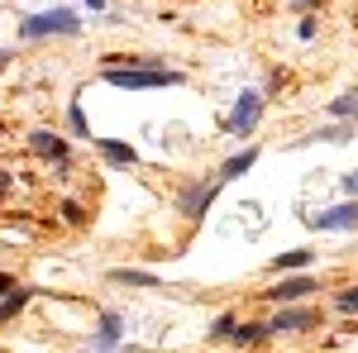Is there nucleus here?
I'll return each mask as SVG.
<instances>
[{
	"label": "nucleus",
	"mask_w": 358,
	"mask_h": 353,
	"mask_svg": "<svg viewBox=\"0 0 358 353\" xmlns=\"http://www.w3.org/2000/svg\"><path fill=\"white\" fill-rule=\"evenodd\" d=\"M120 334H124V320H120L115 310H101V325H96L91 353H115V349H120Z\"/></svg>",
	"instance_id": "nucleus-8"
},
{
	"label": "nucleus",
	"mask_w": 358,
	"mask_h": 353,
	"mask_svg": "<svg viewBox=\"0 0 358 353\" xmlns=\"http://www.w3.org/2000/svg\"><path fill=\"white\" fill-rule=\"evenodd\" d=\"M258 120H263V96H258V91H244V96L234 101V110L224 115V134L248 138L253 129H258Z\"/></svg>",
	"instance_id": "nucleus-4"
},
{
	"label": "nucleus",
	"mask_w": 358,
	"mask_h": 353,
	"mask_svg": "<svg viewBox=\"0 0 358 353\" xmlns=\"http://www.w3.org/2000/svg\"><path fill=\"white\" fill-rule=\"evenodd\" d=\"M29 148H34L38 158H48V163H67V138L53 134V129H34V134H29Z\"/></svg>",
	"instance_id": "nucleus-9"
},
{
	"label": "nucleus",
	"mask_w": 358,
	"mask_h": 353,
	"mask_svg": "<svg viewBox=\"0 0 358 353\" xmlns=\"http://www.w3.org/2000/svg\"><path fill=\"white\" fill-rule=\"evenodd\" d=\"M306 224L310 229H358V201H339L320 215H306Z\"/></svg>",
	"instance_id": "nucleus-6"
},
{
	"label": "nucleus",
	"mask_w": 358,
	"mask_h": 353,
	"mask_svg": "<svg viewBox=\"0 0 358 353\" xmlns=\"http://www.w3.org/2000/svg\"><path fill=\"white\" fill-rule=\"evenodd\" d=\"M62 219H67V224H86V210L77 201H62Z\"/></svg>",
	"instance_id": "nucleus-20"
},
{
	"label": "nucleus",
	"mask_w": 358,
	"mask_h": 353,
	"mask_svg": "<svg viewBox=\"0 0 358 353\" xmlns=\"http://www.w3.org/2000/svg\"><path fill=\"white\" fill-rule=\"evenodd\" d=\"M5 62H10V53H5V48H0V72H5Z\"/></svg>",
	"instance_id": "nucleus-26"
},
{
	"label": "nucleus",
	"mask_w": 358,
	"mask_h": 353,
	"mask_svg": "<svg viewBox=\"0 0 358 353\" xmlns=\"http://www.w3.org/2000/svg\"><path fill=\"white\" fill-rule=\"evenodd\" d=\"M292 5H301V10H310V5H315V0H292Z\"/></svg>",
	"instance_id": "nucleus-25"
},
{
	"label": "nucleus",
	"mask_w": 358,
	"mask_h": 353,
	"mask_svg": "<svg viewBox=\"0 0 358 353\" xmlns=\"http://www.w3.org/2000/svg\"><path fill=\"white\" fill-rule=\"evenodd\" d=\"M344 191H349V196H358V172H354V177H344Z\"/></svg>",
	"instance_id": "nucleus-23"
},
{
	"label": "nucleus",
	"mask_w": 358,
	"mask_h": 353,
	"mask_svg": "<svg viewBox=\"0 0 358 353\" xmlns=\"http://www.w3.org/2000/svg\"><path fill=\"white\" fill-rule=\"evenodd\" d=\"M72 38V34H82V20H77V10H62V5H57V10H43V15H29L24 24H20V38H29V43H34V38Z\"/></svg>",
	"instance_id": "nucleus-2"
},
{
	"label": "nucleus",
	"mask_w": 358,
	"mask_h": 353,
	"mask_svg": "<svg viewBox=\"0 0 358 353\" xmlns=\"http://www.w3.org/2000/svg\"><path fill=\"white\" fill-rule=\"evenodd\" d=\"M10 182H15V177H10V172L0 167V191H10Z\"/></svg>",
	"instance_id": "nucleus-24"
},
{
	"label": "nucleus",
	"mask_w": 358,
	"mask_h": 353,
	"mask_svg": "<svg viewBox=\"0 0 358 353\" xmlns=\"http://www.w3.org/2000/svg\"><path fill=\"white\" fill-rule=\"evenodd\" d=\"M101 77L110 86H120V91H158V86H182L187 82L177 67H163L158 57H143L138 67H106Z\"/></svg>",
	"instance_id": "nucleus-1"
},
{
	"label": "nucleus",
	"mask_w": 358,
	"mask_h": 353,
	"mask_svg": "<svg viewBox=\"0 0 358 353\" xmlns=\"http://www.w3.org/2000/svg\"><path fill=\"white\" fill-rule=\"evenodd\" d=\"M334 310H339V315H358V287H344V291L334 296Z\"/></svg>",
	"instance_id": "nucleus-17"
},
{
	"label": "nucleus",
	"mask_w": 358,
	"mask_h": 353,
	"mask_svg": "<svg viewBox=\"0 0 358 353\" xmlns=\"http://www.w3.org/2000/svg\"><path fill=\"white\" fill-rule=\"evenodd\" d=\"M110 282H120V287H148V291H158V277H153V272H138V268H115Z\"/></svg>",
	"instance_id": "nucleus-13"
},
{
	"label": "nucleus",
	"mask_w": 358,
	"mask_h": 353,
	"mask_svg": "<svg viewBox=\"0 0 358 353\" xmlns=\"http://www.w3.org/2000/svg\"><path fill=\"white\" fill-rule=\"evenodd\" d=\"M315 291V277H282L277 287H268L263 296L268 301H277V305H296V301H306Z\"/></svg>",
	"instance_id": "nucleus-7"
},
{
	"label": "nucleus",
	"mask_w": 358,
	"mask_h": 353,
	"mask_svg": "<svg viewBox=\"0 0 358 353\" xmlns=\"http://www.w3.org/2000/svg\"><path fill=\"white\" fill-rule=\"evenodd\" d=\"M320 325V315L310 305H277V315L268 320V334H306Z\"/></svg>",
	"instance_id": "nucleus-5"
},
{
	"label": "nucleus",
	"mask_w": 358,
	"mask_h": 353,
	"mask_svg": "<svg viewBox=\"0 0 358 353\" xmlns=\"http://www.w3.org/2000/svg\"><path fill=\"white\" fill-rule=\"evenodd\" d=\"M86 353H91V349H86Z\"/></svg>",
	"instance_id": "nucleus-27"
},
{
	"label": "nucleus",
	"mask_w": 358,
	"mask_h": 353,
	"mask_svg": "<svg viewBox=\"0 0 358 353\" xmlns=\"http://www.w3.org/2000/svg\"><path fill=\"white\" fill-rule=\"evenodd\" d=\"M330 115L334 120H354L358 115V96H339V101H330Z\"/></svg>",
	"instance_id": "nucleus-18"
},
{
	"label": "nucleus",
	"mask_w": 358,
	"mask_h": 353,
	"mask_svg": "<svg viewBox=\"0 0 358 353\" xmlns=\"http://www.w3.org/2000/svg\"><path fill=\"white\" fill-rule=\"evenodd\" d=\"M263 339H273L268 325H234L229 329V344H234V349H258Z\"/></svg>",
	"instance_id": "nucleus-12"
},
{
	"label": "nucleus",
	"mask_w": 358,
	"mask_h": 353,
	"mask_svg": "<svg viewBox=\"0 0 358 353\" xmlns=\"http://www.w3.org/2000/svg\"><path fill=\"white\" fill-rule=\"evenodd\" d=\"M91 143H96V153H101L110 167H134L138 163V153L129 148V143H120V138H91Z\"/></svg>",
	"instance_id": "nucleus-10"
},
{
	"label": "nucleus",
	"mask_w": 358,
	"mask_h": 353,
	"mask_svg": "<svg viewBox=\"0 0 358 353\" xmlns=\"http://www.w3.org/2000/svg\"><path fill=\"white\" fill-rule=\"evenodd\" d=\"M315 24H320V20H310V15H306V20H301V29H296V34H301V38H315Z\"/></svg>",
	"instance_id": "nucleus-21"
},
{
	"label": "nucleus",
	"mask_w": 358,
	"mask_h": 353,
	"mask_svg": "<svg viewBox=\"0 0 358 353\" xmlns=\"http://www.w3.org/2000/svg\"><path fill=\"white\" fill-rule=\"evenodd\" d=\"M24 305H29V287H15L10 296H0V325H5V320H15Z\"/></svg>",
	"instance_id": "nucleus-14"
},
{
	"label": "nucleus",
	"mask_w": 358,
	"mask_h": 353,
	"mask_svg": "<svg viewBox=\"0 0 358 353\" xmlns=\"http://www.w3.org/2000/svg\"><path fill=\"white\" fill-rule=\"evenodd\" d=\"M67 129H72V134H77V138H91V124H86V110L77 106V101L67 106Z\"/></svg>",
	"instance_id": "nucleus-16"
},
{
	"label": "nucleus",
	"mask_w": 358,
	"mask_h": 353,
	"mask_svg": "<svg viewBox=\"0 0 358 353\" xmlns=\"http://www.w3.org/2000/svg\"><path fill=\"white\" fill-rule=\"evenodd\" d=\"M273 268L277 272H301V268H310V248H292V253H282Z\"/></svg>",
	"instance_id": "nucleus-15"
},
{
	"label": "nucleus",
	"mask_w": 358,
	"mask_h": 353,
	"mask_svg": "<svg viewBox=\"0 0 358 353\" xmlns=\"http://www.w3.org/2000/svg\"><path fill=\"white\" fill-rule=\"evenodd\" d=\"M220 177H210V182H187V187L177 191V210H182V215L192 219H206V210H210V206H215V196H220Z\"/></svg>",
	"instance_id": "nucleus-3"
},
{
	"label": "nucleus",
	"mask_w": 358,
	"mask_h": 353,
	"mask_svg": "<svg viewBox=\"0 0 358 353\" xmlns=\"http://www.w3.org/2000/svg\"><path fill=\"white\" fill-rule=\"evenodd\" d=\"M10 291H15V277H10V272H0V296H10Z\"/></svg>",
	"instance_id": "nucleus-22"
},
{
	"label": "nucleus",
	"mask_w": 358,
	"mask_h": 353,
	"mask_svg": "<svg viewBox=\"0 0 358 353\" xmlns=\"http://www.w3.org/2000/svg\"><path fill=\"white\" fill-rule=\"evenodd\" d=\"M253 163H258V148L248 143V148H239L234 158H224V167H220V182H239V177H244V172H248Z\"/></svg>",
	"instance_id": "nucleus-11"
},
{
	"label": "nucleus",
	"mask_w": 358,
	"mask_h": 353,
	"mask_svg": "<svg viewBox=\"0 0 358 353\" xmlns=\"http://www.w3.org/2000/svg\"><path fill=\"white\" fill-rule=\"evenodd\" d=\"M239 325V320H234V315H220V320H215V325L206 329V334H210V339H229V329Z\"/></svg>",
	"instance_id": "nucleus-19"
}]
</instances>
